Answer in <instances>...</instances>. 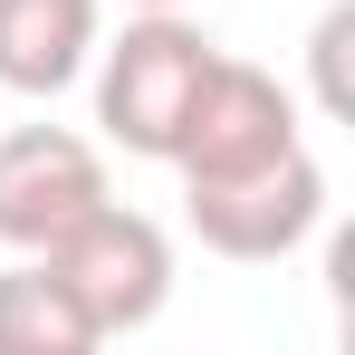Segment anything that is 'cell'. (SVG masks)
I'll list each match as a JSON object with an SVG mask.
<instances>
[{
    "mask_svg": "<svg viewBox=\"0 0 355 355\" xmlns=\"http://www.w3.org/2000/svg\"><path fill=\"white\" fill-rule=\"evenodd\" d=\"M87 346H106V336L87 327L77 288H67L39 250H19V259L0 269V355H87Z\"/></svg>",
    "mask_w": 355,
    "mask_h": 355,
    "instance_id": "cell-7",
    "label": "cell"
},
{
    "mask_svg": "<svg viewBox=\"0 0 355 355\" xmlns=\"http://www.w3.org/2000/svg\"><path fill=\"white\" fill-rule=\"evenodd\" d=\"M106 39V0H0V87L67 96Z\"/></svg>",
    "mask_w": 355,
    "mask_h": 355,
    "instance_id": "cell-6",
    "label": "cell"
},
{
    "mask_svg": "<svg viewBox=\"0 0 355 355\" xmlns=\"http://www.w3.org/2000/svg\"><path fill=\"white\" fill-rule=\"evenodd\" d=\"M288 144H307V135H297V96L269 77V67H250V58H211L192 116H182L173 173L182 182L250 173V164H269V154H288Z\"/></svg>",
    "mask_w": 355,
    "mask_h": 355,
    "instance_id": "cell-5",
    "label": "cell"
},
{
    "mask_svg": "<svg viewBox=\"0 0 355 355\" xmlns=\"http://www.w3.org/2000/svg\"><path fill=\"white\" fill-rule=\"evenodd\" d=\"M106 202V154L67 125H10L0 135V250H49Z\"/></svg>",
    "mask_w": 355,
    "mask_h": 355,
    "instance_id": "cell-4",
    "label": "cell"
},
{
    "mask_svg": "<svg viewBox=\"0 0 355 355\" xmlns=\"http://www.w3.org/2000/svg\"><path fill=\"white\" fill-rule=\"evenodd\" d=\"M182 211H192V231L202 250H221V259H288L317 240L327 221V164L288 144V154H269V164H250V173H211V182H182Z\"/></svg>",
    "mask_w": 355,
    "mask_h": 355,
    "instance_id": "cell-3",
    "label": "cell"
},
{
    "mask_svg": "<svg viewBox=\"0 0 355 355\" xmlns=\"http://www.w3.org/2000/svg\"><path fill=\"white\" fill-rule=\"evenodd\" d=\"M211 58H221V49H211L182 10H135L116 39H96L87 67H96V125H106V144L144 154V164H173L182 116H192Z\"/></svg>",
    "mask_w": 355,
    "mask_h": 355,
    "instance_id": "cell-1",
    "label": "cell"
},
{
    "mask_svg": "<svg viewBox=\"0 0 355 355\" xmlns=\"http://www.w3.org/2000/svg\"><path fill=\"white\" fill-rule=\"evenodd\" d=\"M135 10H182V0H135Z\"/></svg>",
    "mask_w": 355,
    "mask_h": 355,
    "instance_id": "cell-9",
    "label": "cell"
},
{
    "mask_svg": "<svg viewBox=\"0 0 355 355\" xmlns=\"http://www.w3.org/2000/svg\"><path fill=\"white\" fill-rule=\"evenodd\" d=\"M346 39H355V0H336L327 19H317V39H307V58H317V106L346 125L355 116V96H346Z\"/></svg>",
    "mask_w": 355,
    "mask_h": 355,
    "instance_id": "cell-8",
    "label": "cell"
},
{
    "mask_svg": "<svg viewBox=\"0 0 355 355\" xmlns=\"http://www.w3.org/2000/svg\"><path fill=\"white\" fill-rule=\"evenodd\" d=\"M39 259L77 288V307H87L96 336H135V327H154L164 297H173V240H164V221H154V211H125L116 192H106L67 240H49Z\"/></svg>",
    "mask_w": 355,
    "mask_h": 355,
    "instance_id": "cell-2",
    "label": "cell"
}]
</instances>
